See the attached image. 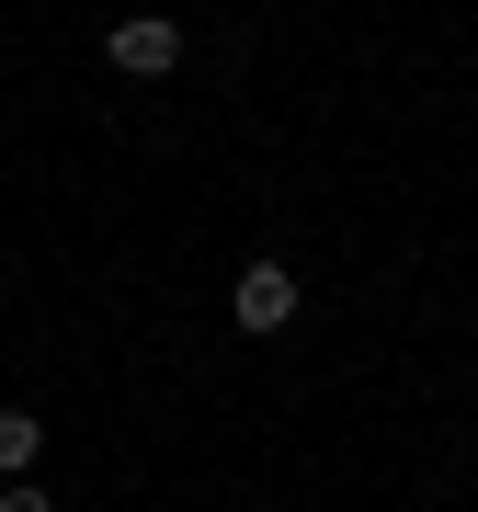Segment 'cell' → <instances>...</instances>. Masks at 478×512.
Wrapping results in <instances>:
<instances>
[{"label":"cell","mask_w":478,"mask_h":512,"mask_svg":"<svg viewBox=\"0 0 478 512\" xmlns=\"http://www.w3.org/2000/svg\"><path fill=\"white\" fill-rule=\"evenodd\" d=\"M103 57H114L126 80H171V69H183V23H160V12H126V23L103 35Z\"/></svg>","instance_id":"obj_1"},{"label":"cell","mask_w":478,"mask_h":512,"mask_svg":"<svg viewBox=\"0 0 478 512\" xmlns=\"http://www.w3.org/2000/svg\"><path fill=\"white\" fill-rule=\"evenodd\" d=\"M0 512H57V501L35 490V478H0Z\"/></svg>","instance_id":"obj_4"},{"label":"cell","mask_w":478,"mask_h":512,"mask_svg":"<svg viewBox=\"0 0 478 512\" xmlns=\"http://www.w3.org/2000/svg\"><path fill=\"white\" fill-rule=\"evenodd\" d=\"M35 456H46V421L35 410H0V478H23Z\"/></svg>","instance_id":"obj_3"},{"label":"cell","mask_w":478,"mask_h":512,"mask_svg":"<svg viewBox=\"0 0 478 512\" xmlns=\"http://www.w3.org/2000/svg\"><path fill=\"white\" fill-rule=\"evenodd\" d=\"M228 308H239V330H285L296 319V274H285V262H239Z\"/></svg>","instance_id":"obj_2"}]
</instances>
